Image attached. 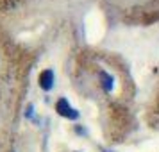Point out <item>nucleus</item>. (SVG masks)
Instances as JSON below:
<instances>
[{"mask_svg":"<svg viewBox=\"0 0 159 152\" xmlns=\"http://www.w3.org/2000/svg\"><path fill=\"white\" fill-rule=\"evenodd\" d=\"M56 111H57L63 118H68V120H77V118H79V111L75 108H72L70 102H68V99H65V97L56 102Z\"/></svg>","mask_w":159,"mask_h":152,"instance_id":"1","label":"nucleus"},{"mask_svg":"<svg viewBox=\"0 0 159 152\" xmlns=\"http://www.w3.org/2000/svg\"><path fill=\"white\" fill-rule=\"evenodd\" d=\"M54 81H56V75H54V70H50V68L39 73V88L43 91H50L54 88Z\"/></svg>","mask_w":159,"mask_h":152,"instance_id":"2","label":"nucleus"},{"mask_svg":"<svg viewBox=\"0 0 159 152\" xmlns=\"http://www.w3.org/2000/svg\"><path fill=\"white\" fill-rule=\"evenodd\" d=\"M100 82H102V88H104L107 93L113 91V88H115V77H113V75H109L107 72L102 70L100 72Z\"/></svg>","mask_w":159,"mask_h":152,"instance_id":"3","label":"nucleus"},{"mask_svg":"<svg viewBox=\"0 0 159 152\" xmlns=\"http://www.w3.org/2000/svg\"><path fill=\"white\" fill-rule=\"evenodd\" d=\"M32 116H34V106H32V104H29V106H27V111H25V118L32 120Z\"/></svg>","mask_w":159,"mask_h":152,"instance_id":"4","label":"nucleus"},{"mask_svg":"<svg viewBox=\"0 0 159 152\" xmlns=\"http://www.w3.org/2000/svg\"><path fill=\"white\" fill-rule=\"evenodd\" d=\"M100 150H102V152H115V150H109V149H104V147H102Z\"/></svg>","mask_w":159,"mask_h":152,"instance_id":"5","label":"nucleus"}]
</instances>
